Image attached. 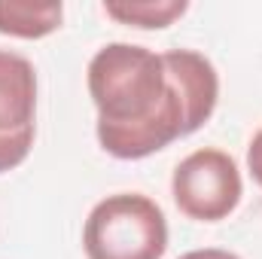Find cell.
Returning a JSON list of instances; mask_svg holds the SVG:
<instances>
[{
  "label": "cell",
  "mask_w": 262,
  "mask_h": 259,
  "mask_svg": "<svg viewBox=\"0 0 262 259\" xmlns=\"http://www.w3.org/2000/svg\"><path fill=\"white\" fill-rule=\"evenodd\" d=\"M247 168H250L253 180L262 186V128L256 131L253 140H250V149H247Z\"/></svg>",
  "instance_id": "52a82bcc"
},
{
  "label": "cell",
  "mask_w": 262,
  "mask_h": 259,
  "mask_svg": "<svg viewBox=\"0 0 262 259\" xmlns=\"http://www.w3.org/2000/svg\"><path fill=\"white\" fill-rule=\"evenodd\" d=\"M37 134V73L34 64L0 49V174L18 168Z\"/></svg>",
  "instance_id": "277c9868"
},
{
  "label": "cell",
  "mask_w": 262,
  "mask_h": 259,
  "mask_svg": "<svg viewBox=\"0 0 262 259\" xmlns=\"http://www.w3.org/2000/svg\"><path fill=\"white\" fill-rule=\"evenodd\" d=\"M89 259H162L168 223L162 207L140 192H119L98 201L82 229Z\"/></svg>",
  "instance_id": "7a4b0ae2"
},
{
  "label": "cell",
  "mask_w": 262,
  "mask_h": 259,
  "mask_svg": "<svg viewBox=\"0 0 262 259\" xmlns=\"http://www.w3.org/2000/svg\"><path fill=\"white\" fill-rule=\"evenodd\" d=\"M177 207L198 223L226 220L244 192L241 171L235 159L223 149H195L189 153L171 180Z\"/></svg>",
  "instance_id": "3957f363"
},
{
  "label": "cell",
  "mask_w": 262,
  "mask_h": 259,
  "mask_svg": "<svg viewBox=\"0 0 262 259\" xmlns=\"http://www.w3.org/2000/svg\"><path fill=\"white\" fill-rule=\"evenodd\" d=\"M186 0H107L104 12L134 28H168L186 12Z\"/></svg>",
  "instance_id": "8992f818"
},
{
  "label": "cell",
  "mask_w": 262,
  "mask_h": 259,
  "mask_svg": "<svg viewBox=\"0 0 262 259\" xmlns=\"http://www.w3.org/2000/svg\"><path fill=\"white\" fill-rule=\"evenodd\" d=\"M98 140L116 159H143L198 131L220 98L213 64L192 49L152 52L107 43L89 61Z\"/></svg>",
  "instance_id": "6da1fadb"
},
{
  "label": "cell",
  "mask_w": 262,
  "mask_h": 259,
  "mask_svg": "<svg viewBox=\"0 0 262 259\" xmlns=\"http://www.w3.org/2000/svg\"><path fill=\"white\" fill-rule=\"evenodd\" d=\"M180 259H241V256H235L229 250H220V247H204V250H189Z\"/></svg>",
  "instance_id": "ba28073f"
},
{
  "label": "cell",
  "mask_w": 262,
  "mask_h": 259,
  "mask_svg": "<svg viewBox=\"0 0 262 259\" xmlns=\"http://www.w3.org/2000/svg\"><path fill=\"white\" fill-rule=\"evenodd\" d=\"M61 3H34V0H0V34L40 40L61 25Z\"/></svg>",
  "instance_id": "5b68a950"
}]
</instances>
